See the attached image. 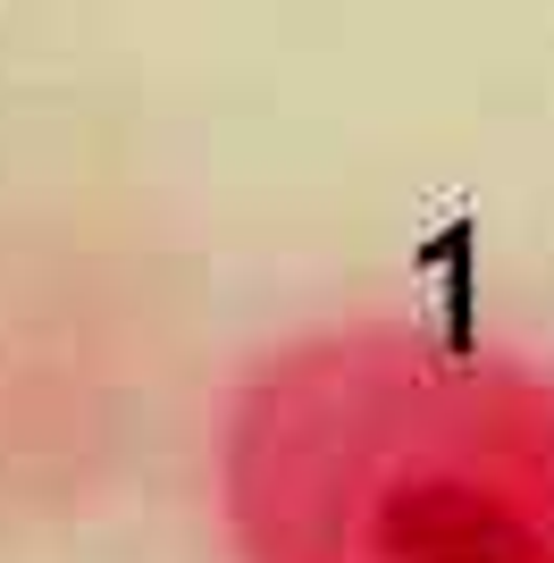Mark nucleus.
Masks as SVG:
<instances>
[{"label": "nucleus", "mask_w": 554, "mask_h": 563, "mask_svg": "<svg viewBox=\"0 0 554 563\" xmlns=\"http://www.w3.org/2000/svg\"><path fill=\"white\" fill-rule=\"evenodd\" d=\"M235 563H554V371L437 320H336L235 378Z\"/></svg>", "instance_id": "f257e3e1"}]
</instances>
